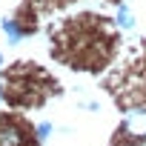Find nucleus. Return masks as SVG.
I'll list each match as a JSON object with an SVG mask.
<instances>
[{
    "instance_id": "nucleus-1",
    "label": "nucleus",
    "mask_w": 146,
    "mask_h": 146,
    "mask_svg": "<svg viewBox=\"0 0 146 146\" xmlns=\"http://www.w3.org/2000/svg\"><path fill=\"white\" fill-rule=\"evenodd\" d=\"M120 129H123V137H126L129 143H132V140L137 143L140 137H146V109H135Z\"/></svg>"
},
{
    "instance_id": "nucleus-2",
    "label": "nucleus",
    "mask_w": 146,
    "mask_h": 146,
    "mask_svg": "<svg viewBox=\"0 0 146 146\" xmlns=\"http://www.w3.org/2000/svg\"><path fill=\"white\" fill-rule=\"evenodd\" d=\"M117 20H120V26H132V17H129V12H126V9L117 15Z\"/></svg>"
}]
</instances>
